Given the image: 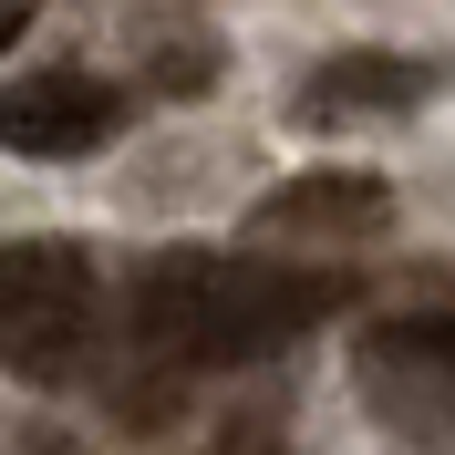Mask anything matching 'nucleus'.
<instances>
[{
	"label": "nucleus",
	"mask_w": 455,
	"mask_h": 455,
	"mask_svg": "<svg viewBox=\"0 0 455 455\" xmlns=\"http://www.w3.org/2000/svg\"><path fill=\"white\" fill-rule=\"evenodd\" d=\"M321 311H331V280L249 269V259H218V249H166V259H145L124 321L156 363L218 372V363H259V352L300 341Z\"/></svg>",
	"instance_id": "obj_1"
},
{
	"label": "nucleus",
	"mask_w": 455,
	"mask_h": 455,
	"mask_svg": "<svg viewBox=\"0 0 455 455\" xmlns=\"http://www.w3.org/2000/svg\"><path fill=\"white\" fill-rule=\"evenodd\" d=\"M0 331L31 383L73 372V352L93 341V259L73 238H21L0 259Z\"/></svg>",
	"instance_id": "obj_2"
},
{
	"label": "nucleus",
	"mask_w": 455,
	"mask_h": 455,
	"mask_svg": "<svg viewBox=\"0 0 455 455\" xmlns=\"http://www.w3.org/2000/svg\"><path fill=\"white\" fill-rule=\"evenodd\" d=\"M352 383L383 425L455 445V311H414V321H372L352 352Z\"/></svg>",
	"instance_id": "obj_3"
},
{
	"label": "nucleus",
	"mask_w": 455,
	"mask_h": 455,
	"mask_svg": "<svg viewBox=\"0 0 455 455\" xmlns=\"http://www.w3.org/2000/svg\"><path fill=\"white\" fill-rule=\"evenodd\" d=\"M0 135H11V156H42V166L52 156H93V145L124 135V93L93 84V73H21Z\"/></svg>",
	"instance_id": "obj_4"
},
{
	"label": "nucleus",
	"mask_w": 455,
	"mask_h": 455,
	"mask_svg": "<svg viewBox=\"0 0 455 455\" xmlns=\"http://www.w3.org/2000/svg\"><path fill=\"white\" fill-rule=\"evenodd\" d=\"M435 84L445 73L414 62V52H331L300 84V124H383V114H414Z\"/></svg>",
	"instance_id": "obj_5"
},
{
	"label": "nucleus",
	"mask_w": 455,
	"mask_h": 455,
	"mask_svg": "<svg viewBox=\"0 0 455 455\" xmlns=\"http://www.w3.org/2000/svg\"><path fill=\"white\" fill-rule=\"evenodd\" d=\"M394 228V197L383 176L341 166V176H290L280 197L259 207V238H383Z\"/></svg>",
	"instance_id": "obj_6"
}]
</instances>
